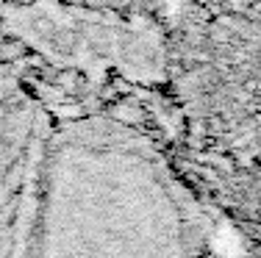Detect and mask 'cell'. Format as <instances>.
Returning <instances> with one entry per match:
<instances>
[{
	"instance_id": "1",
	"label": "cell",
	"mask_w": 261,
	"mask_h": 258,
	"mask_svg": "<svg viewBox=\"0 0 261 258\" xmlns=\"http://www.w3.org/2000/svg\"><path fill=\"white\" fill-rule=\"evenodd\" d=\"M75 81H78V72H59V78H56V83L64 86L67 92L75 89Z\"/></svg>"
},
{
	"instance_id": "4",
	"label": "cell",
	"mask_w": 261,
	"mask_h": 258,
	"mask_svg": "<svg viewBox=\"0 0 261 258\" xmlns=\"http://www.w3.org/2000/svg\"><path fill=\"white\" fill-rule=\"evenodd\" d=\"M70 3H81V0H70Z\"/></svg>"
},
{
	"instance_id": "3",
	"label": "cell",
	"mask_w": 261,
	"mask_h": 258,
	"mask_svg": "<svg viewBox=\"0 0 261 258\" xmlns=\"http://www.w3.org/2000/svg\"><path fill=\"white\" fill-rule=\"evenodd\" d=\"M145 3H159V0H145Z\"/></svg>"
},
{
	"instance_id": "2",
	"label": "cell",
	"mask_w": 261,
	"mask_h": 258,
	"mask_svg": "<svg viewBox=\"0 0 261 258\" xmlns=\"http://www.w3.org/2000/svg\"><path fill=\"white\" fill-rule=\"evenodd\" d=\"M197 3H200V6H217V3L225 6V0H197Z\"/></svg>"
}]
</instances>
